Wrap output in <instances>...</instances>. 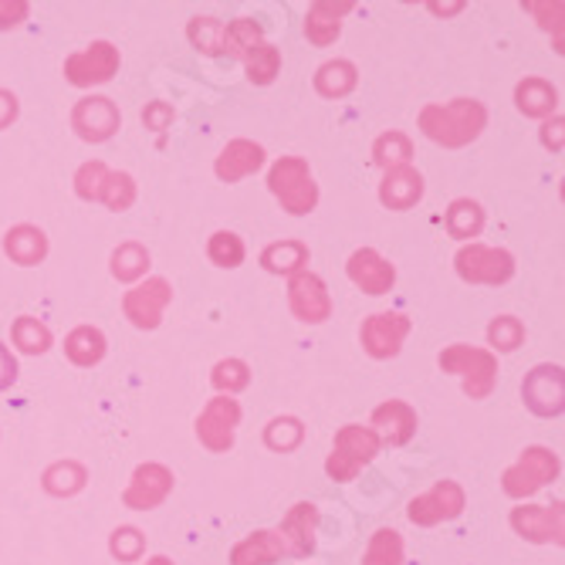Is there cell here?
I'll list each match as a JSON object with an SVG mask.
<instances>
[{
    "label": "cell",
    "mask_w": 565,
    "mask_h": 565,
    "mask_svg": "<svg viewBox=\"0 0 565 565\" xmlns=\"http://www.w3.org/2000/svg\"><path fill=\"white\" fill-rule=\"evenodd\" d=\"M119 126H122V116L116 109V102L106 95H85L72 109V129L85 142H106L119 132Z\"/></svg>",
    "instance_id": "12"
},
{
    "label": "cell",
    "mask_w": 565,
    "mask_h": 565,
    "mask_svg": "<svg viewBox=\"0 0 565 565\" xmlns=\"http://www.w3.org/2000/svg\"><path fill=\"white\" fill-rule=\"evenodd\" d=\"M106 349H109V342H106V335H102V329H95V326H78L65 339V355L75 366L102 363V359H106Z\"/></svg>",
    "instance_id": "26"
},
{
    "label": "cell",
    "mask_w": 565,
    "mask_h": 565,
    "mask_svg": "<svg viewBox=\"0 0 565 565\" xmlns=\"http://www.w3.org/2000/svg\"><path fill=\"white\" fill-rule=\"evenodd\" d=\"M352 8H355L352 0H339V4H332V0H319V4H312V8H308V14H305V34H308V41L319 44V47L332 44L342 34V18Z\"/></svg>",
    "instance_id": "22"
},
{
    "label": "cell",
    "mask_w": 565,
    "mask_h": 565,
    "mask_svg": "<svg viewBox=\"0 0 565 565\" xmlns=\"http://www.w3.org/2000/svg\"><path fill=\"white\" fill-rule=\"evenodd\" d=\"M488 126V109L478 98H454L447 106H424L420 109V132L447 149L471 146Z\"/></svg>",
    "instance_id": "1"
},
{
    "label": "cell",
    "mask_w": 565,
    "mask_h": 565,
    "mask_svg": "<svg viewBox=\"0 0 565 565\" xmlns=\"http://www.w3.org/2000/svg\"><path fill=\"white\" fill-rule=\"evenodd\" d=\"M265 167V149L250 139H234L224 146V152L214 163V173L224 180V183H237L250 173H258Z\"/></svg>",
    "instance_id": "20"
},
{
    "label": "cell",
    "mask_w": 565,
    "mask_h": 565,
    "mask_svg": "<svg viewBox=\"0 0 565 565\" xmlns=\"http://www.w3.org/2000/svg\"><path fill=\"white\" fill-rule=\"evenodd\" d=\"M420 196H424V177L414 167H393L383 173V183H380L383 207L409 211V207H417Z\"/></svg>",
    "instance_id": "21"
},
{
    "label": "cell",
    "mask_w": 565,
    "mask_h": 565,
    "mask_svg": "<svg viewBox=\"0 0 565 565\" xmlns=\"http://www.w3.org/2000/svg\"><path fill=\"white\" fill-rule=\"evenodd\" d=\"M31 14V8L24 0H0V31H11L18 24H24Z\"/></svg>",
    "instance_id": "46"
},
{
    "label": "cell",
    "mask_w": 565,
    "mask_h": 565,
    "mask_svg": "<svg viewBox=\"0 0 565 565\" xmlns=\"http://www.w3.org/2000/svg\"><path fill=\"white\" fill-rule=\"evenodd\" d=\"M454 268L468 285H504L515 278V258L504 247H488L475 241L457 250Z\"/></svg>",
    "instance_id": "6"
},
{
    "label": "cell",
    "mask_w": 565,
    "mask_h": 565,
    "mask_svg": "<svg viewBox=\"0 0 565 565\" xmlns=\"http://www.w3.org/2000/svg\"><path fill=\"white\" fill-rule=\"evenodd\" d=\"M237 424H241V403L234 396H217L196 417V437L211 454H227L234 447Z\"/></svg>",
    "instance_id": "8"
},
{
    "label": "cell",
    "mask_w": 565,
    "mask_h": 565,
    "mask_svg": "<svg viewBox=\"0 0 565 565\" xmlns=\"http://www.w3.org/2000/svg\"><path fill=\"white\" fill-rule=\"evenodd\" d=\"M18 383V359L11 355L8 345H0V393Z\"/></svg>",
    "instance_id": "47"
},
{
    "label": "cell",
    "mask_w": 565,
    "mask_h": 565,
    "mask_svg": "<svg viewBox=\"0 0 565 565\" xmlns=\"http://www.w3.org/2000/svg\"><path fill=\"white\" fill-rule=\"evenodd\" d=\"M244 68H247V78L254 85H271L281 72V51L268 41H262L258 47L250 51V55L244 58Z\"/></svg>",
    "instance_id": "34"
},
{
    "label": "cell",
    "mask_w": 565,
    "mask_h": 565,
    "mask_svg": "<svg viewBox=\"0 0 565 565\" xmlns=\"http://www.w3.org/2000/svg\"><path fill=\"white\" fill-rule=\"evenodd\" d=\"M4 250H8V258L21 268L41 265L47 258V234L34 224H18L4 234Z\"/></svg>",
    "instance_id": "23"
},
{
    "label": "cell",
    "mask_w": 565,
    "mask_h": 565,
    "mask_svg": "<svg viewBox=\"0 0 565 565\" xmlns=\"http://www.w3.org/2000/svg\"><path fill=\"white\" fill-rule=\"evenodd\" d=\"M98 203H106V207L116 211V214L129 211L132 203H136V180L129 173H109L106 186H102V200Z\"/></svg>",
    "instance_id": "41"
},
{
    "label": "cell",
    "mask_w": 565,
    "mask_h": 565,
    "mask_svg": "<svg viewBox=\"0 0 565 565\" xmlns=\"http://www.w3.org/2000/svg\"><path fill=\"white\" fill-rule=\"evenodd\" d=\"M511 529H515L525 542H535V545H562L565 542L562 501L515 508V511H511Z\"/></svg>",
    "instance_id": "11"
},
{
    "label": "cell",
    "mask_w": 565,
    "mask_h": 565,
    "mask_svg": "<svg viewBox=\"0 0 565 565\" xmlns=\"http://www.w3.org/2000/svg\"><path fill=\"white\" fill-rule=\"evenodd\" d=\"M488 342H491L498 352H515V349L525 342V326H522L515 316H498V319H491V326H488Z\"/></svg>",
    "instance_id": "42"
},
{
    "label": "cell",
    "mask_w": 565,
    "mask_h": 565,
    "mask_svg": "<svg viewBox=\"0 0 565 565\" xmlns=\"http://www.w3.org/2000/svg\"><path fill=\"white\" fill-rule=\"evenodd\" d=\"M281 555H285L281 535L271 529H262L231 548V565H275Z\"/></svg>",
    "instance_id": "24"
},
{
    "label": "cell",
    "mask_w": 565,
    "mask_h": 565,
    "mask_svg": "<svg viewBox=\"0 0 565 565\" xmlns=\"http://www.w3.org/2000/svg\"><path fill=\"white\" fill-rule=\"evenodd\" d=\"M288 305H291V316L298 322H308V326H322L329 316H332V298H329V288L319 275L312 271H298L291 275L288 281Z\"/></svg>",
    "instance_id": "13"
},
{
    "label": "cell",
    "mask_w": 565,
    "mask_h": 565,
    "mask_svg": "<svg viewBox=\"0 0 565 565\" xmlns=\"http://www.w3.org/2000/svg\"><path fill=\"white\" fill-rule=\"evenodd\" d=\"M186 38L203 55H221V41H224V24L217 18H193L186 28Z\"/></svg>",
    "instance_id": "40"
},
{
    "label": "cell",
    "mask_w": 565,
    "mask_h": 565,
    "mask_svg": "<svg viewBox=\"0 0 565 565\" xmlns=\"http://www.w3.org/2000/svg\"><path fill=\"white\" fill-rule=\"evenodd\" d=\"M383 444L403 447L417 434V409L403 399H386L373 409V427H370Z\"/></svg>",
    "instance_id": "19"
},
{
    "label": "cell",
    "mask_w": 565,
    "mask_h": 565,
    "mask_svg": "<svg viewBox=\"0 0 565 565\" xmlns=\"http://www.w3.org/2000/svg\"><path fill=\"white\" fill-rule=\"evenodd\" d=\"M109 552H113L119 562H136V558L146 552V539H142V532H139V529L122 525V529H116V532H113V539H109Z\"/></svg>",
    "instance_id": "44"
},
{
    "label": "cell",
    "mask_w": 565,
    "mask_h": 565,
    "mask_svg": "<svg viewBox=\"0 0 565 565\" xmlns=\"http://www.w3.org/2000/svg\"><path fill=\"white\" fill-rule=\"evenodd\" d=\"M444 224H447V234H450V237H457V241H471V237H478L481 227H484V207H481L478 200H471V196H460V200H454L450 207H447Z\"/></svg>",
    "instance_id": "27"
},
{
    "label": "cell",
    "mask_w": 565,
    "mask_h": 565,
    "mask_svg": "<svg viewBox=\"0 0 565 565\" xmlns=\"http://www.w3.org/2000/svg\"><path fill=\"white\" fill-rule=\"evenodd\" d=\"M146 565H173V562H170L167 555H152V558H149Z\"/></svg>",
    "instance_id": "49"
},
{
    "label": "cell",
    "mask_w": 565,
    "mask_h": 565,
    "mask_svg": "<svg viewBox=\"0 0 565 565\" xmlns=\"http://www.w3.org/2000/svg\"><path fill=\"white\" fill-rule=\"evenodd\" d=\"M149 271V250L136 241H126L113 250V275L119 281H139Z\"/></svg>",
    "instance_id": "35"
},
{
    "label": "cell",
    "mask_w": 565,
    "mask_h": 565,
    "mask_svg": "<svg viewBox=\"0 0 565 565\" xmlns=\"http://www.w3.org/2000/svg\"><path fill=\"white\" fill-rule=\"evenodd\" d=\"M109 173H113V170H109L106 163H102V160L82 163L78 173H75V193H78L82 200H88V203L102 200V186H106Z\"/></svg>",
    "instance_id": "43"
},
{
    "label": "cell",
    "mask_w": 565,
    "mask_h": 565,
    "mask_svg": "<svg viewBox=\"0 0 565 565\" xmlns=\"http://www.w3.org/2000/svg\"><path fill=\"white\" fill-rule=\"evenodd\" d=\"M380 447H383V440L370 427H359V424L342 427L335 434L332 454L326 460V475L332 481H352L380 454Z\"/></svg>",
    "instance_id": "4"
},
{
    "label": "cell",
    "mask_w": 565,
    "mask_h": 565,
    "mask_svg": "<svg viewBox=\"0 0 565 565\" xmlns=\"http://www.w3.org/2000/svg\"><path fill=\"white\" fill-rule=\"evenodd\" d=\"M262 265H265V271H271V275H298V271H305V265H308V247L301 244V241H278V244H268L265 247V254H262Z\"/></svg>",
    "instance_id": "28"
},
{
    "label": "cell",
    "mask_w": 565,
    "mask_h": 565,
    "mask_svg": "<svg viewBox=\"0 0 565 565\" xmlns=\"http://www.w3.org/2000/svg\"><path fill=\"white\" fill-rule=\"evenodd\" d=\"M460 511H465V488L457 481H437L427 494L409 501L406 515L420 529H434L440 522H454Z\"/></svg>",
    "instance_id": "9"
},
{
    "label": "cell",
    "mask_w": 565,
    "mask_h": 565,
    "mask_svg": "<svg viewBox=\"0 0 565 565\" xmlns=\"http://www.w3.org/2000/svg\"><path fill=\"white\" fill-rule=\"evenodd\" d=\"M305 440V427L298 417H275L268 427H265V444L278 454H288L295 450L298 444Z\"/></svg>",
    "instance_id": "38"
},
{
    "label": "cell",
    "mask_w": 565,
    "mask_h": 565,
    "mask_svg": "<svg viewBox=\"0 0 565 565\" xmlns=\"http://www.w3.org/2000/svg\"><path fill=\"white\" fill-rule=\"evenodd\" d=\"M170 301H173V291H170V281L167 278H146L142 285H136L132 291H126L122 312H126V319L136 329L152 332V329H160L163 312H167Z\"/></svg>",
    "instance_id": "10"
},
{
    "label": "cell",
    "mask_w": 565,
    "mask_h": 565,
    "mask_svg": "<svg viewBox=\"0 0 565 565\" xmlns=\"http://www.w3.org/2000/svg\"><path fill=\"white\" fill-rule=\"evenodd\" d=\"M409 157H414V142H409L403 132L390 129L383 132L376 142H373V163L383 167V170H393V167H409Z\"/></svg>",
    "instance_id": "32"
},
{
    "label": "cell",
    "mask_w": 565,
    "mask_h": 565,
    "mask_svg": "<svg viewBox=\"0 0 565 565\" xmlns=\"http://www.w3.org/2000/svg\"><path fill=\"white\" fill-rule=\"evenodd\" d=\"M207 258L217 268H237L244 265V241L234 231H217L207 244Z\"/></svg>",
    "instance_id": "39"
},
{
    "label": "cell",
    "mask_w": 565,
    "mask_h": 565,
    "mask_svg": "<svg viewBox=\"0 0 565 565\" xmlns=\"http://www.w3.org/2000/svg\"><path fill=\"white\" fill-rule=\"evenodd\" d=\"M440 370L465 380L471 399H488L498 386V355L478 345H450L440 352Z\"/></svg>",
    "instance_id": "2"
},
{
    "label": "cell",
    "mask_w": 565,
    "mask_h": 565,
    "mask_svg": "<svg viewBox=\"0 0 565 565\" xmlns=\"http://www.w3.org/2000/svg\"><path fill=\"white\" fill-rule=\"evenodd\" d=\"M268 186L281 207L295 217L312 214L319 203V183L312 180V170L301 157H281L268 173Z\"/></svg>",
    "instance_id": "3"
},
{
    "label": "cell",
    "mask_w": 565,
    "mask_h": 565,
    "mask_svg": "<svg viewBox=\"0 0 565 565\" xmlns=\"http://www.w3.org/2000/svg\"><path fill=\"white\" fill-rule=\"evenodd\" d=\"M522 399L539 417H558L565 409V376L562 366L542 363L522 383Z\"/></svg>",
    "instance_id": "14"
},
{
    "label": "cell",
    "mask_w": 565,
    "mask_h": 565,
    "mask_svg": "<svg viewBox=\"0 0 565 565\" xmlns=\"http://www.w3.org/2000/svg\"><path fill=\"white\" fill-rule=\"evenodd\" d=\"M316 529H319V508L312 501H298L278 529V535L285 542V555H291V558L312 555L316 552Z\"/></svg>",
    "instance_id": "18"
},
{
    "label": "cell",
    "mask_w": 565,
    "mask_h": 565,
    "mask_svg": "<svg viewBox=\"0 0 565 565\" xmlns=\"http://www.w3.org/2000/svg\"><path fill=\"white\" fill-rule=\"evenodd\" d=\"M558 471H562L558 454L535 444V447H525L515 465H511L501 475V488H504L508 498H519L522 501V498H532L535 491H542L548 481H555Z\"/></svg>",
    "instance_id": "5"
},
{
    "label": "cell",
    "mask_w": 565,
    "mask_h": 565,
    "mask_svg": "<svg viewBox=\"0 0 565 565\" xmlns=\"http://www.w3.org/2000/svg\"><path fill=\"white\" fill-rule=\"evenodd\" d=\"M173 491V471L163 465H139L132 471L129 488L122 491V504L132 511H152L160 508Z\"/></svg>",
    "instance_id": "15"
},
{
    "label": "cell",
    "mask_w": 565,
    "mask_h": 565,
    "mask_svg": "<svg viewBox=\"0 0 565 565\" xmlns=\"http://www.w3.org/2000/svg\"><path fill=\"white\" fill-rule=\"evenodd\" d=\"M515 106L529 119H548L558 109V92L545 78H525L515 88Z\"/></svg>",
    "instance_id": "25"
},
{
    "label": "cell",
    "mask_w": 565,
    "mask_h": 565,
    "mask_svg": "<svg viewBox=\"0 0 565 565\" xmlns=\"http://www.w3.org/2000/svg\"><path fill=\"white\" fill-rule=\"evenodd\" d=\"M11 339L28 355H41V352L51 349V329L41 319H34V316H21L14 322V329H11Z\"/></svg>",
    "instance_id": "36"
},
{
    "label": "cell",
    "mask_w": 565,
    "mask_h": 565,
    "mask_svg": "<svg viewBox=\"0 0 565 565\" xmlns=\"http://www.w3.org/2000/svg\"><path fill=\"white\" fill-rule=\"evenodd\" d=\"M355 82H359L355 65H352V62H342V58L326 62V65L316 72V92H319L322 98H345V95L355 88Z\"/></svg>",
    "instance_id": "30"
},
{
    "label": "cell",
    "mask_w": 565,
    "mask_h": 565,
    "mask_svg": "<svg viewBox=\"0 0 565 565\" xmlns=\"http://www.w3.org/2000/svg\"><path fill=\"white\" fill-rule=\"evenodd\" d=\"M142 122L152 132H163L173 122V106H167V102H149V106L142 109Z\"/></svg>",
    "instance_id": "45"
},
{
    "label": "cell",
    "mask_w": 565,
    "mask_h": 565,
    "mask_svg": "<svg viewBox=\"0 0 565 565\" xmlns=\"http://www.w3.org/2000/svg\"><path fill=\"white\" fill-rule=\"evenodd\" d=\"M88 471L78 465V460H58L44 471V491L55 494V498H72L85 488Z\"/></svg>",
    "instance_id": "31"
},
{
    "label": "cell",
    "mask_w": 565,
    "mask_h": 565,
    "mask_svg": "<svg viewBox=\"0 0 565 565\" xmlns=\"http://www.w3.org/2000/svg\"><path fill=\"white\" fill-rule=\"evenodd\" d=\"M119 72V47L109 41H92L85 51L65 58V78L75 88H92V85H106Z\"/></svg>",
    "instance_id": "7"
},
{
    "label": "cell",
    "mask_w": 565,
    "mask_h": 565,
    "mask_svg": "<svg viewBox=\"0 0 565 565\" xmlns=\"http://www.w3.org/2000/svg\"><path fill=\"white\" fill-rule=\"evenodd\" d=\"M345 271H349V281L359 291H366V295H386L396 285V268L383 258L380 250H373V247L352 250Z\"/></svg>",
    "instance_id": "16"
},
{
    "label": "cell",
    "mask_w": 565,
    "mask_h": 565,
    "mask_svg": "<svg viewBox=\"0 0 565 565\" xmlns=\"http://www.w3.org/2000/svg\"><path fill=\"white\" fill-rule=\"evenodd\" d=\"M18 95L14 92H4V88H0V129H8L14 119H18Z\"/></svg>",
    "instance_id": "48"
},
{
    "label": "cell",
    "mask_w": 565,
    "mask_h": 565,
    "mask_svg": "<svg viewBox=\"0 0 565 565\" xmlns=\"http://www.w3.org/2000/svg\"><path fill=\"white\" fill-rule=\"evenodd\" d=\"M403 562H406L403 535L396 529L373 532V539L366 545V555H363V565H403Z\"/></svg>",
    "instance_id": "33"
},
{
    "label": "cell",
    "mask_w": 565,
    "mask_h": 565,
    "mask_svg": "<svg viewBox=\"0 0 565 565\" xmlns=\"http://www.w3.org/2000/svg\"><path fill=\"white\" fill-rule=\"evenodd\" d=\"M409 335V319L399 312H376L363 322V349L373 359H393Z\"/></svg>",
    "instance_id": "17"
},
{
    "label": "cell",
    "mask_w": 565,
    "mask_h": 565,
    "mask_svg": "<svg viewBox=\"0 0 565 565\" xmlns=\"http://www.w3.org/2000/svg\"><path fill=\"white\" fill-rule=\"evenodd\" d=\"M211 383H214V390L221 396H234V393L247 390L250 370H247L244 359H221V363L214 366V373H211Z\"/></svg>",
    "instance_id": "37"
},
{
    "label": "cell",
    "mask_w": 565,
    "mask_h": 565,
    "mask_svg": "<svg viewBox=\"0 0 565 565\" xmlns=\"http://www.w3.org/2000/svg\"><path fill=\"white\" fill-rule=\"evenodd\" d=\"M265 41V31L254 18H237L231 24H224V41H221V55H234V58H247L254 47Z\"/></svg>",
    "instance_id": "29"
}]
</instances>
